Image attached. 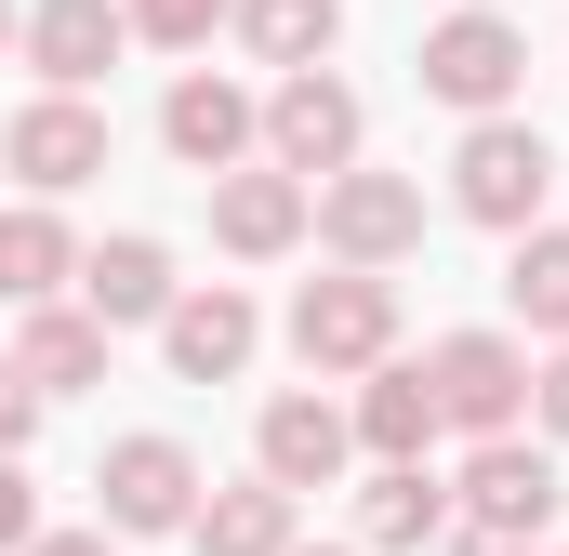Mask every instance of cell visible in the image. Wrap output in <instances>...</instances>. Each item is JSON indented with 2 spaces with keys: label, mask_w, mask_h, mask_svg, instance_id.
Returning a JSON list of instances; mask_svg holds the SVG:
<instances>
[{
  "label": "cell",
  "mask_w": 569,
  "mask_h": 556,
  "mask_svg": "<svg viewBox=\"0 0 569 556\" xmlns=\"http://www.w3.org/2000/svg\"><path fill=\"white\" fill-rule=\"evenodd\" d=\"M557 530V450L543 437H477V464H463V504H450V544L477 556H517Z\"/></svg>",
  "instance_id": "obj_1"
},
{
  "label": "cell",
  "mask_w": 569,
  "mask_h": 556,
  "mask_svg": "<svg viewBox=\"0 0 569 556\" xmlns=\"http://www.w3.org/2000/svg\"><path fill=\"white\" fill-rule=\"evenodd\" d=\"M291 358H305L318 385L385 371V358H398V291H385V278H358V266L305 278V291H291Z\"/></svg>",
  "instance_id": "obj_2"
},
{
  "label": "cell",
  "mask_w": 569,
  "mask_h": 556,
  "mask_svg": "<svg viewBox=\"0 0 569 556\" xmlns=\"http://www.w3.org/2000/svg\"><path fill=\"white\" fill-rule=\"evenodd\" d=\"M543 186H557V146L530 133V120H477L463 159H450V212H463V226H503V239H530Z\"/></svg>",
  "instance_id": "obj_3"
},
{
  "label": "cell",
  "mask_w": 569,
  "mask_h": 556,
  "mask_svg": "<svg viewBox=\"0 0 569 556\" xmlns=\"http://www.w3.org/2000/svg\"><path fill=\"white\" fill-rule=\"evenodd\" d=\"M266 172H291L305 199L331 186V172H358V93L331 80V67H305L266 93Z\"/></svg>",
  "instance_id": "obj_4"
},
{
  "label": "cell",
  "mask_w": 569,
  "mask_h": 556,
  "mask_svg": "<svg viewBox=\"0 0 569 556\" xmlns=\"http://www.w3.org/2000/svg\"><path fill=\"white\" fill-rule=\"evenodd\" d=\"M318 239H331V266L385 278L425 239V186H411V172H331V186H318Z\"/></svg>",
  "instance_id": "obj_5"
},
{
  "label": "cell",
  "mask_w": 569,
  "mask_h": 556,
  "mask_svg": "<svg viewBox=\"0 0 569 556\" xmlns=\"http://www.w3.org/2000/svg\"><path fill=\"white\" fill-rule=\"evenodd\" d=\"M425 385H437V424H463V437H517L530 424V358L503 331H450L425 358Z\"/></svg>",
  "instance_id": "obj_6"
},
{
  "label": "cell",
  "mask_w": 569,
  "mask_h": 556,
  "mask_svg": "<svg viewBox=\"0 0 569 556\" xmlns=\"http://www.w3.org/2000/svg\"><path fill=\"white\" fill-rule=\"evenodd\" d=\"M517 80H530V40H517L503 13H450V27L425 40V93H437V107H463V120H503Z\"/></svg>",
  "instance_id": "obj_7"
},
{
  "label": "cell",
  "mask_w": 569,
  "mask_h": 556,
  "mask_svg": "<svg viewBox=\"0 0 569 556\" xmlns=\"http://www.w3.org/2000/svg\"><path fill=\"white\" fill-rule=\"evenodd\" d=\"M252 133H266V107H252L239 80H212V67H186V80H172V107H159V146H172L186 172H212V186L252 159Z\"/></svg>",
  "instance_id": "obj_8"
},
{
  "label": "cell",
  "mask_w": 569,
  "mask_h": 556,
  "mask_svg": "<svg viewBox=\"0 0 569 556\" xmlns=\"http://www.w3.org/2000/svg\"><path fill=\"white\" fill-rule=\"evenodd\" d=\"M0 172H13V186H40V199H67V186H93V172H107V120H93L80 93H40V107L0 133Z\"/></svg>",
  "instance_id": "obj_9"
},
{
  "label": "cell",
  "mask_w": 569,
  "mask_h": 556,
  "mask_svg": "<svg viewBox=\"0 0 569 556\" xmlns=\"http://www.w3.org/2000/svg\"><path fill=\"white\" fill-rule=\"evenodd\" d=\"M159 345H172V371H186V385H239V371H252V345H266V318H252V291H239V278H212V291H172Z\"/></svg>",
  "instance_id": "obj_10"
},
{
  "label": "cell",
  "mask_w": 569,
  "mask_h": 556,
  "mask_svg": "<svg viewBox=\"0 0 569 556\" xmlns=\"http://www.w3.org/2000/svg\"><path fill=\"white\" fill-rule=\"evenodd\" d=\"M93 490H107V530H186V517H199V464H186V437H120Z\"/></svg>",
  "instance_id": "obj_11"
},
{
  "label": "cell",
  "mask_w": 569,
  "mask_h": 556,
  "mask_svg": "<svg viewBox=\"0 0 569 556\" xmlns=\"http://www.w3.org/2000/svg\"><path fill=\"white\" fill-rule=\"evenodd\" d=\"M120 40H133L120 0H40V13H27V67H40L53 93H93V80L120 67Z\"/></svg>",
  "instance_id": "obj_12"
},
{
  "label": "cell",
  "mask_w": 569,
  "mask_h": 556,
  "mask_svg": "<svg viewBox=\"0 0 569 556\" xmlns=\"http://www.w3.org/2000/svg\"><path fill=\"white\" fill-rule=\"evenodd\" d=\"M252 450H266V490H291V504H305V490H331V477H345L358 424L331 411V398H266V437H252Z\"/></svg>",
  "instance_id": "obj_13"
},
{
  "label": "cell",
  "mask_w": 569,
  "mask_h": 556,
  "mask_svg": "<svg viewBox=\"0 0 569 556\" xmlns=\"http://www.w3.org/2000/svg\"><path fill=\"white\" fill-rule=\"evenodd\" d=\"M305 226H318V199H305L291 172H226V186H212V239H226L239 266H266V252H291Z\"/></svg>",
  "instance_id": "obj_14"
},
{
  "label": "cell",
  "mask_w": 569,
  "mask_h": 556,
  "mask_svg": "<svg viewBox=\"0 0 569 556\" xmlns=\"http://www.w3.org/2000/svg\"><path fill=\"white\" fill-rule=\"evenodd\" d=\"M80 318H93V331L172 318V252H159V239H107V252H80Z\"/></svg>",
  "instance_id": "obj_15"
},
{
  "label": "cell",
  "mask_w": 569,
  "mask_h": 556,
  "mask_svg": "<svg viewBox=\"0 0 569 556\" xmlns=\"http://www.w3.org/2000/svg\"><path fill=\"white\" fill-rule=\"evenodd\" d=\"M358 450L371 464H425V437H437V385L411 371V358H385V371H358Z\"/></svg>",
  "instance_id": "obj_16"
},
{
  "label": "cell",
  "mask_w": 569,
  "mask_h": 556,
  "mask_svg": "<svg viewBox=\"0 0 569 556\" xmlns=\"http://www.w3.org/2000/svg\"><path fill=\"white\" fill-rule=\"evenodd\" d=\"M13 371H27V398H80V385H107V331H93L80 305H27Z\"/></svg>",
  "instance_id": "obj_17"
},
{
  "label": "cell",
  "mask_w": 569,
  "mask_h": 556,
  "mask_svg": "<svg viewBox=\"0 0 569 556\" xmlns=\"http://www.w3.org/2000/svg\"><path fill=\"white\" fill-rule=\"evenodd\" d=\"M80 278V239L53 226V199H13L0 212V305H53Z\"/></svg>",
  "instance_id": "obj_18"
},
{
  "label": "cell",
  "mask_w": 569,
  "mask_h": 556,
  "mask_svg": "<svg viewBox=\"0 0 569 556\" xmlns=\"http://www.w3.org/2000/svg\"><path fill=\"white\" fill-rule=\"evenodd\" d=\"M358 544H371V556H425V544H450V490H437L425 464H385V477H371V504H358Z\"/></svg>",
  "instance_id": "obj_19"
},
{
  "label": "cell",
  "mask_w": 569,
  "mask_h": 556,
  "mask_svg": "<svg viewBox=\"0 0 569 556\" xmlns=\"http://www.w3.org/2000/svg\"><path fill=\"white\" fill-rule=\"evenodd\" d=\"M186 544L199 556H291V490H199V517H186Z\"/></svg>",
  "instance_id": "obj_20"
},
{
  "label": "cell",
  "mask_w": 569,
  "mask_h": 556,
  "mask_svg": "<svg viewBox=\"0 0 569 556\" xmlns=\"http://www.w3.org/2000/svg\"><path fill=\"white\" fill-rule=\"evenodd\" d=\"M239 40H252L279 80H305V67L345 40V0H239Z\"/></svg>",
  "instance_id": "obj_21"
},
{
  "label": "cell",
  "mask_w": 569,
  "mask_h": 556,
  "mask_svg": "<svg viewBox=\"0 0 569 556\" xmlns=\"http://www.w3.org/2000/svg\"><path fill=\"white\" fill-rule=\"evenodd\" d=\"M503 291H517V318L543 331V345H569V239H517V266H503Z\"/></svg>",
  "instance_id": "obj_22"
},
{
  "label": "cell",
  "mask_w": 569,
  "mask_h": 556,
  "mask_svg": "<svg viewBox=\"0 0 569 556\" xmlns=\"http://www.w3.org/2000/svg\"><path fill=\"white\" fill-rule=\"evenodd\" d=\"M120 27H133V40H159V53H199V40L226 27V0H120Z\"/></svg>",
  "instance_id": "obj_23"
},
{
  "label": "cell",
  "mask_w": 569,
  "mask_h": 556,
  "mask_svg": "<svg viewBox=\"0 0 569 556\" xmlns=\"http://www.w3.org/2000/svg\"><path fill=\"white\" fill-rule=\"evenodd\" d=\"M40 544V490H27V464H0V556Z\"/></svg>",
  "instance_id": "obj_24"
},
{
  "label": "cell",
  "mask_w": 569,
  "mask_h": 556,
  "mask_svg": "<svg viewBox=\"0 0 569 556\" xmlns=\"http://www.w3.org/2000/svg\"><path fill=\"white\" fill-rule=\"evenodd\" d=\"M27 437H40V398H27V371L0 358V464H27Z\"/></svg>",
  "instance_id": "obj_25"
},
{
  "label": "cell",
  "mask_w": 569,
  "mask_h": 556,
  "mask_svg": "<svg viewBox=\"0 0 569 556\" xmlns=\"http://www.w3.org/2000/svg\"><path fill=\"white\" fill-rule=\"evenodd\" d=\"M530 424H543V437H569V345L530 371Z\"/></svg>",
  "instance_id": "obj_26"
},
{
  "label": "cell",
  "mask_w": 569,
  "mask_h": 556,
  "mask_svg": "<svg viewBox=\"0 0 569 556\" xmlns=\"http://www.w3.org/2000/svg\"><path fill=\"white\" fill-rule=\"evenodd\" d=\"M27 556H120V544H107V530H40Z\"/></svg>",
  "instance_id": "obj_27"
},
{
  "label": "cell",
  "mask_w": 569,
  "mask_h": 556,
  "mask_svg": "<svg viewBox=\"0 0 569 556\" xmlns=\"http://www.w3.org/2000/svg\"><path fill=\"white\" fill-rule=\"evenodd\" d=\"M13 40H27V13H13V0H0V53H13Z\"/></svg>",
  "instance_id": "obj_28"
},
{
  "label": "cell",
  "mask_w": 569,
  "mask_h": 556,
  "mask_svg": "<svg viewBox=\"0 0 569 556\" xmlns=\"http://www.w3.org/2000/svg\"><path fill=\"white\" fill-rule=\"evenodd\" d=\"M291 556H358V544H291Z\"/></svg>",
  "instance_id": "obj_29"
},
{
  "label": "cell",
  "mask_w": 569,
  "mask_h": 556,
  "mask_svg": "<svg viewBox=\"0 0 569 556\" xmlns=\"http://www.w3.org/2000/svg\"><path fill=\"white\" fill-rule=\"evenodd\" d=\"M463 13H490V0H463Z\"/></svg>",
  "instance_id": "obj_30"
},
{
  "label": "cell",
  "mask_w": 569,
  "mask_h": 556,
  "mask_svg": "<svg viewBox=\"0 0 569 556\" xmlns=\"http://www.w3.org/2000/svg\"><path fill=\"white\" fill-rule=\"evenodd\" d=\"M517 556H530V544H517Z\"/></svg>",
  "instance_id": "obj_31"
}]
</instances>
